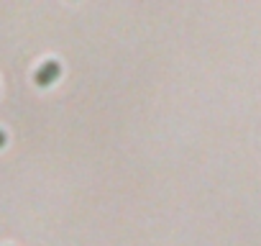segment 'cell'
I'll return each mask as SVG.
<instances>
[{"label": "cell", "mask_w": 261, "mask_h": 246, "mask_svg": "<svg viewBox=\"0 0 261 246\" xmlns=\"http://www.w3.org/2000/svg\"><path fill=\"white\" fill-rule=\"evenodd\" d=\"M3 146H6V131L0 129V149H3Z\"/></svg>", "instance_id": "7a4b0ae2"}, {"label": "cell", "mask_w": 261, "mask_h": 246, "mask_svg": "<svg viewBox=\"0 0 261 246\" xmlns=\"http://www.w3.org/2000/svg\"><path fill=\"white\" fill-rule=\"evenodd\" d=\"M59 75H62V64H59L57 59H46V62H41V64L36 67L34 82H36L39 87H49L51 82H57Z\"/></svg>", "instance_id": "6da1fadb"}]
</instances>
